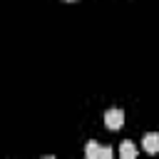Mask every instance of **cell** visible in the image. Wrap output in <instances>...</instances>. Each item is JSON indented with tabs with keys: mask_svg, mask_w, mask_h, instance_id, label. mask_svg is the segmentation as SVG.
<instances>
[{
	"mask_svg": "<svg viewBox=\"0 0 159 159\" xmlns=\"http://www.w3.org/2000/svg\"><path fill=\"white\" fill-rule=\"evenodd\" d=\"M119 157H122V159H134V157H137V147H134L132 142H122V144H119Z\"/></svg>",
	"mask_w": 159,
	"mask_h": 159,
	"instance_id": "3",
	"label": "cell"
},
{
	"mask_svg": "<svg viewBox=\"0 0 159 159\" xmlns=\"http://www.w3.org/2000/svg\"><path fill=\"white\" fill-rule=\"evenodd\" d=\"M99 157L102 159H112V147H99Z\"/></svg>",
	"mask_w": 159,
	"mask_h": 159,
	"instance_id": "5",
	"label": "cell"
},
{
	"mask_svg": "<svg viewBox=\"0 0 159 159\" xmlns=\"http://www.w3.org/2000/svg\"><path fill=\"white\" fill-rule=\"evenodd\" d=\"M67 2H75V0H67Z\"/></svg>",
	"mask_w": 159,
	"mask_h": 159,
	"instance_id": "6",
	"label": "cell"
},
{
	"mask_svg": "<svg viewBox=\"0 0 159 159\" xmlns=\"http://www.w3.org/2000/svg\"><path fill=\"white\" fill-rule=\"evenodd\" d=\"M84 154H87V159H99V144L97 142H87Z\"/></svg>",
	"mask_w": 159,
	"mask_h": 159,
	"instance_id": "4",
	"label": "cell"
},
{
	"mask_svg": "<svg viewBox=\"0 0 159 159\" xmlns=\"http://www.w3.org/2000/svg\"><path fill=\"white\" fill-rule=\"evenodd\" d=\"M142 147L147 154H157L159 152V132H147L142 137Z\"/></svg>",
	"mask_w": 159,
	"mask_h": 159,
	"instance_id": "2",
	"label": "cell"
},
{
	"mask_svg": "<svg viewBox=\"0 0 159 159\" xmlns=\"http://www.w3.org/2000/svg\"><path fill=\"white\" fill-rule=\"evenodd\" d=\"M124 124V112L122 109H107L104 112V127L107 129H122Z\"/></svg>",
	"mask_w": 159,
	"mask_h": 159,
	"instance_id": "1",
	"label": "cell"
}]
</instances>
